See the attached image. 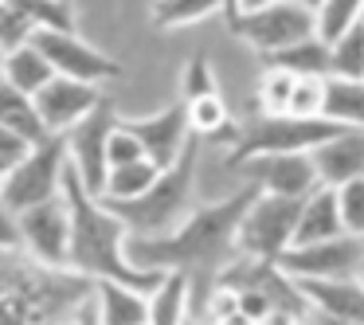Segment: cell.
I'll return each instance as SVG.
<instances>
[{"label": "cell", "mask_w": 364, "mask_h": 325, "mask_svg": "<svg viewBox=\"0 0 364 325\" xmlns=\"http://www.w3.org/2000/svg\"><path fill=\"white\" fill-rule=\"evenodd\" d=\"M259 188L243 184L231 196L215 200V204H196L188 212V220L181 228H173L168 235L153 239H129V262L141 270H181L192 282L196 278H220L223 267L239 259V223H243L247 208L255 204Z\"/></svg>", "instance_id": "1"}, {"label": "cell", "mask_w": 364, "mask_h": 325, "mask_svg": "<svg viewBox=\"0 0 364 325\" xmlns=\"http://www.w3.org/2000/svg\"><path fill=\"white\" fill-rule=\"evenodd\" d=\"M63 196L71 208V251H67V267L87 275L90 282H122L129 290L153 294L165 282V270H141L129 262V228L102 204L98 196H90L82 188L79 173L67 161L63 173Z\"/></svg>", "instance_id": "2"}, {"label": "cell", "mask_w": 364, "mask_h": 325, "mask_svg": "<svg viewBox=\"0 0 364 325\" xmlns=\"http://www.w3.org/2000/svg\"><path fill=\"white\" fill-rule=\"evenodd\" d=\"M95 298V282L71 267L0 255V325H71Z\"/></svg>", "instance_id": "3"}, {"label": "cell", "mask_w": 364, "mask_h": 325, "mask_svg": "<svg viewBox=\"0 0 364 325\" xmlns=\"http://www.w3.org/2000/svg\"><path fill=\"white\" fill-rule=\"evenodd\" d=\"M200 137L192 134V142L184 145L181 161L173 169L157 176L141 196L134 200H102L114 215L129 228L134 239H153L168 235L173 228H181L188 220V212L196 208V169H200Z\"/></svg>", "instance_id": "4"}, {"label": "cell", "mask_w": 364, "mask_h": 325, "mask_svg": "<svg viewBox=\"0 0 364 325\" xmlns=\"http://www.w3.org/2000/svg\"><path fill=\"white\" fill-rule=\"evenodd\" d=\"M341 126L325 118H294V114H255L239 122L235 142H231L228 169H239L255 157H274V153H314L329 137H337Z\"/></svg>", "instance_id": "5"}, {"label": "cell", "mask_w": 364, "mask_h": 325, "mask_svg": "<svg viewBox=\"0 0 364 325\" xmlns=\"http://www.w3.org/2000/svg\"><path fill=\"white\" fill-rule=\"evenodd\" d=\"M63 173H67V137H43L40 145H32L24 161L0 181V204L12 215L28 212L36 204L63 196Z\"/></svg>", "instance_id": "6"}, {"label": "cell", "mask_w": 364, "mask_h": 325, "mask_svg": "<svg viewBox=\"0 0 364 325\" xmlns=\"http://www.w3.org/2000/svg\"><path fill=\"white\" fill-rule=\"evenodd\" d=\"M298 220H301V200H286V196H267V192H259L255 204L247 208L243 223H239V235H235L239 255H247V259H262V262H278L294 247Z\"/></svg>", "instance_id": "7"}, {"label": "cell", "mask_w": 364, "mask_h": 325, "mask_svg": "<svg viewBox=\"0 0 364 325\" xmlns=\"http://www.w3.org/2000/svg\"><path fill=\"white\" fill-rule=\"evenodd\" d=\"M228 28H231V36H239L243 43L259 48L262 55L294 48V43L317 36L314 12H306L301 4H294V0H278V4H270V9H262V12H239Z\"/></svg>", "instance_id": "8"}, {"label": "cell", "mask_w": 364, "mask_h": 325, "mask_svg": "<svg viewBox=\"0 0 364 325\" xmlns=\"http://www.w3.org/2000/svg\"><path fill=\"white\" fill-rule=\"evenodd\" d=\"M360 262H364V239L337 235V239H325V243L290 247L278 259V267L294 282H341V278L360 275Z\"/></svg>", "instance_id": "9"}, {"label": "cell", "mask_w": 364, "mask_h": 325, "mask_svg": "<svg viewBox=\"0 0 364 325\" xmlns=\"http://www.w3.org/2000/svg\"><path fill=\"white\" fill-rule=\"evenodd\" d=\"M20 228V255L43 267H67V251H71V208L67 196H55L48 204H36L16 215Z\"/></svg>", "instance_id": "10"}, {"label": "cell", "mask_w": 364, "mask_h": 325, "mask_svg": "<svg viewBox=\"0 0 364 325\" xmlns=\"http://www.w3.org/2000/svg\"><path fill=\"white\" fill-rule=\"evenodd\" d=\"M118 122L122 118L114 110V102L102 98V106L67 134V161H71V169L79 173L82 188L90 196H102V188H106V173H110V165H106V142H110Z\"/></svg>", "instance_id": "11"}, {"label": "cell", "mask_w": 364, "mask_h": 325, "mask_svg": "<svg viewBox=\"0 0 364 325\" xmlns=\"http://www.w3.org/2000/svg\"><path fill=\"white\" fill-rule=\"evenodd\" d=\"M32 43L43 51V59L51 63V71L63 75V79H79V82H106L118 79L122 63L110 59L106 51H98L95 43H87L75 32H36Z\"/></svg>", "instance_id": "12"}, {"label": "cell", "mask_w": 364, "mask_h": 325, "mask_svg": "<svg viewBox=\"0 0 364 325\" xmlns=\"http://www.w3.org/2000/svg\"><path fill=\"white\" fill-rule=\"evenodd\" d=\"M102 98L106 95L95 87V82H79V79H63V75H55V79H51L32 102H36V114H40L43 129L55 134V137H67L82 118H90V114L102 106Z\"/></svg>", "instance_id": "13"}, {"label": "cell", "mask_w": 364, "mask_h": 325, "mask_svg": "<svg viewBox=\"0 0 364 325\" xmlns=\"http://www.w3.org/2000/svg\"><path fill=\"white\" fill-rule=\"evenodd\" d=\"M247 184H255L267 196H286V200H306L314 188H321L317 169L309 153H274V157H255L239 165Z\"/></svg>", "instance_id": "14"}, {"label": "cell", "mask_w": 364, "mask_h": 325, "mask_svg": "<svg viewBox=\"0 0 364 325\" xmlns=\"http://www.w3.org/2000/svg\"><path fill=\"white\" fill-rule=\"evenodd\" d=\"M122 126H126L137 142H141L145 157H149L161 173H165V169H173L176 161H181L184 145L192 142L188 110H184V102H173V106H165V110L149 114V118H122Z\"/></svg>", "instance_id": "15"}, {"label": "cell", "mask_w": 364, "mask_h": 325, "mask_svg": "<svg viewBox=\"0 0 364 325\" xmlns=\"http://www.w3.org/2000/svg\"><path fill=\"white\" fill-rule=\"evenodd\" d=\"M309 157H314L317 181L325 188H341L348 181H360L364 176V129H341L337 137L317 145Z\"/></svg>", "instance_id": "16"}, {"label": "cell", "mask_w": 364, "mask_h": 325, "mask_svg": "<svg viewBox=\"0 0 364 325\" xmlns=\"http://www.w3.org/2000/svg\"><path fill=\"white\" fill-rule=\"evenodd\" d=\"M301 294L309 298L314 314L333 317V321L364 325V286L356 278H341V282H298Z\"/></svg>", "instance_id": "17"}, {"label": "cell", "mask_w": 364, "mask_h": 325, "mask_svg": "<svg viewBox=\"0 0 364 325\" xmlns=\"http://www.w3.org/2000/svg\"><path fill=\"white\" fill-rule=\"evenodd\" d=\"M345 235L341 223V208H337V188H314L301 200V220L294 231V247H309V243H325V239Z\"/></svg>", "instance_id": "18"}, {"label": "cell", "mask_w": 364, "mask_h": 325, "mask_svg": "<svg viewBox=\"0 0 364 325\" xmlns=\"http://www.w3.org/2000/svg\"><path fill=\"white\" fill-rule=\"evenodd\" d=\"M95 314L102 325H149V294L122 282H95Z\"/></svg>", "instance_id": "19"}, {"label": "cell", "mask_w": 364, "mask_h": 325, "mask_svg": "<svg viewBox=\"0 0 364 325\" xmlns=\"http://www.w3.org/2000/svg\"><path fill=\"white\" fill-rule=\"evenodd\" d=\"M262 67L286 71V75H294V79H329V43H321L314 36V40H301V43H294V48L262 55Z\"/></svg>", "instance_id": "20"}, {"label": "cell", "mask_w": 364, "mask_h": 325, "mask_svg": "<svg viewBox=\"0 0 364 325\" xmlns=\"http://www.w3.org/2000/svg\"><path fill=\"white\" fill-rule=\"evenodd\" d=\"M192 317V278L168 270L165 282L149 294V325H184Z\"/></svg>", "instance_id": "21"}, {"label": "cell", "mask_w": 364, "mask_h": 325, "mask_svg": "<svg viewBox=\"0 0 364 325\" xmlns=\"http://www.w3.org/2000/svg\"><path fill=\"white\" fill-rule=\"evenodd\" d=\"M321 118L341 129H364V82L353 79H325Z\"/></svg>", "instance_id": "22"}, {"label": "cell", "mask_w": 364, "mask_h": 325, "mask_svg": "<svg viewBox=\"0 0 364 325\" xmlns=\"http://www.w3.org/2000/svg\"><path fill=\"white\" fill-rule=\"evenodd\" d=\"M51 79H55V71H51V63L43 59V51L36 48V43H28V48L4 55V82H9V87H16L20 95L36 98Z\"/></svg>", "instance_id": "23"}, {"label": "cell", "mask_w": 364, "mask_h": 325, "mask_svg": "<svg viewBox=\"0 0 364 325\" xmlns=\"http://www.w3.org/2000/svg\"><path fill=\"white\" fill-rule=\"evenodd\" d=\"M0 126L12 129V134H20L32 145H40L43 137H51L48 129H43L40 114H36V102L28 95H20L16 87H9L4 79H0Z\"/></svg>", "instance_id": "24"}, {"label": "cell", "mask_w": 364, "mask_h": 325, "mask_svg": "<svg viewBox=\"0 0 364 325\" xmlns=\"http://www.w3.org/2000/svg\"><path fill=\"white\" fill-rule=\"evenodd\" d=\"M223 12V0H153V24L161 32H176V28H188V24H200V20Z\"/></svg>", "instance_id": "25"}, {"label": "cell", "mask_w": 364, "mask_h": 325, "mask_svg": "<svg viewBox=\"0 0 364 325\" xmlns=\"http://www.w3.org/2000/svg\"><path fill=\"white\" fill-rule=\"evenodd\" d=\"M329 79L364 82V24H353L329 48Z\"/></svg>", "instance_id": "26"}, {"label": "cell", "mask_w": 364, "mask_h": 325, "mask_svg": "<svg viewBox=\"0 0 364 325\" xmlns=\"http://www.w3.org/2000/svg\"><path fill=\"white\" fill-rule=\"evenodd\" d=\"M157 176H161V169L153 165V161H134V165L110 169V173H106V188L98 200H134V196H141Z\"/></svg>", "instance_id": "27"}, {"label": "cell", "mask_w": 364, "mask_h": 325, "mask_svg": "<svg viewBox=\"0 0 364 325\" xmlns=\"http://www.w3.org/2000/svg\"><path fill=\"white\" fill-rule=\"evenodd\" d=\"M32 20L36 32H75V4L71 0H9Z\"/></svg>", "instance_id": "28"}, {"label": "cell", "mask_w": 364, "mask_h": 325, "mask_svg": "<svg viewBox=\"0 0 364 325\" xmlns=\"http://www.w3.org/2000/svg\"><path fill=\"white\" fill-rule=\"evenodd\" d=\"M360 12H364V0H325L321 9H317V16H314L317 40L333 48L348 28L360 24Z\"/></svg>", "instance_id": "29"}, {"label": "cell", "mask_w": 364, "mask_h": 325, "mask_svg": "<svg viewBox=\"0 0 364 325\" xmlns=\"http://www.w3.org/2000/svg\"><path fill=\"white\" fill-rule=\"evenodd\" d=\"M188 110V129L200 137V142H208V137H228L231 129V118H228V106H223L220 95H208V98H196V102L184 106Z\"/></svg>", "instance_id": "30"}, {"label": "cell", "mask_w": 364, "mask_h": 325, "mask_svg": "<svg viewBox=\"0 0 364 325\" xmlns=\"http://www.w3.org/2000/svg\"><path fill=\"white\" fill-rule=\"evenodd\" d=\"M208 95H220L215 90V75H212V63H208L204 51H196V55L184 63L181 71V102H196V98H208Z\"/></svg>", "instance_id": "31"}, {"label": "cell", "mask_w": 364, "mask_h": 325, "mask_svg": "<svg viewBox=\"0 0 364 325\" xmlns=\"http://www.w3.org/2000/svg\"><path fill=\"white\" fill-rule=\"evenodd\" d=\"M294 87H298V79H294V75H286V71H270V67H262V87H259L262 114H290Z\"/></svg>", "instance_id": "32"}, {"label": "cell", "mask_w": 364, "mask_h": 325, "mask_svg": "<svg viewBox=\"0 0 364 325\" xmlns=\"http://www.w3.org/2000/svg\"><path fill=\"white\" fill-rule=\"evenodd\" d=\"M32 36H36L32 20H28L20 9H12L9 0H0V51H4V55H12V51L28 48V43H32Z\"/></svg>", "instance_id": "33"}, {"label": "cell", "mask_w": 364, "mask_h": 325, "mask_svg": "<svg viewBox=\"0 0 364 325\" xmlns=\"http://www.w3.org/2000/svg\"><path fill=\"white\" fill-rule=\"evenodd\" d=\"M337 208H341L345 235L364 239V176H360V181L341 184V188H337Z\"/></svg>", "instance_id": "34"}, {"label": "cell", "mask_w": 364, "mask_h": 325, "mask_svg": "<svg viewBox=\"0 0 364 325\" xmlns=\"http://www.w3.org/2000/svg\"><path fill=\"white\" fill-rule=\"evenodd\" d=\"M134 161H149V157H145L141 142H137V137L118 122V126H114V134H110V142H106V165L122 169V165H134Z\"/></svg>", "instance_id": "35"}, {"label": "cell", "mask_w": 364, "mask_h": 325, "mask_svg": "<svg viewBox=\"0 0 364 325\" xmlns=\"http://www.w3.org/2000/svg\"><path fill=\"white\" fill-rule=\"evenodd\" d=\"M321 106H325V79H298L290 98L294 118H321Z\"/></svg>", "instance_id": "36"}, {"label": "cell", "mask_w": 364, "mask_h": 325, "mask_svg": "<svg viewBox=\"0 0 364 325\" xmlns=\"http://www.w3.org/2000/svg\"><path fill=\"white\" fill-rule=\"evenodd\" d=\"M28 153H32V142H24L20 134H12V129L0 126V181H4L20 161H24Z\"/></svg>", "instance_id": "37"}, {"label": "cell", "mask_w": 364, "mask_h": 325, "mask_svg": "<svg viewBox=\"0 0 364 325\" xmlns=\"http://www.w3.org/2000/svg\"><path fill=\"white\" fill-rule=\"evenodd\" d=\"M20 251V228H16V215L0 204V255H16Z\"/></svg>", "instance_id": "38"}, {"label": "cell", "mask_w": 364, "mask_h": 325, "mask_svg": "<svg viewBox=\"0 0 364 325\" xmlns=\"http://www.w3.org/2000/svg\"><path fill=\"white\" fill-rule=\"evenodd\" d=\"M306 317H298V314H286V309H270L267 314V321L262 325H301Z\"/></svg>", "instance_id": "39"}, {"label": "cell", "mask_w": 364, "mask_h": 325, "mask_svg": "<svg viewBox=\"0 0 364 325\" xmlns=\"http://www.w3.org/2000/svg\"><path fill=\"white\" fill-rule=\"evenodd\" d=\"M270 4H278V0H235V16L239 12H262V9H270Z\"/></svg>", "instance_id": "40"}, {"label": "cell", "mask_w": 364, "mask_h": 325, "mask_svg": "<svg viewBox=\"0 0 364 325\" xmlns=\"http://www.w3.org/2000/svg\"><path fill=\"white\" fill-rule=\"evenodd\" d=\"M298 4H301V9H306V12H314V16H317V9H321L325 0H298Z\"/></svg>", "instance_id": "41"}, {"label": "cell", "mask_w": 364, "mask_h": 325, "mask_svg": "<svg viewBox=\"0 0 364 325\" xmlns=\"http://www.w3.org/2000/svg\"><path fill=\"white\" fill-rule=\"evenodd\" d=\"M314 317V325H348V321H333V317H321V314H309Z\"/></svg>", "instance_id": "42"}, {"label": "cell", "mask_w": 364, "mask_h": 325, "mask_svg": "<svg viewBox=\"0 0 364 325\" xmlns=\"http://www.w3.org/2000/svg\"><path fill=\"white\" fill-rule=\"evenodd\" d=\"M223 16L235 20V0H223Z\"/></svg>", "instance_id": "43"}, {"label": "cell", "mask_w": 364, "mask_h": 325, "mask_svg": "<svg viewBox=\"0 0 364 325\" xmlns=\"http://www.w3.org/2000/svg\"><path fill=\"white\" fill-rule=\"evenodd\" d=\"M184 325H208V321H204V317H188Z\"/></svg>", "instance_id": "44"}, {"label": "cell", "mask_w": 364, "mask_h": 325, "mask_svg": "<svg viewBox=\"0 0 364 325\" xmlns=\"http://www.w3.org/2000/svg\"><path fill=\"white\" fill-rule=\"evenodd\" d=\"M0 79H4V51H0Z\"/></svg>", "instance_id": "45"}, {"label": "cell", "mask_w": 364, "mask_h": 325, "mask_svg": "<svg viewBox=\"0 0 364 325\" xmlns=\"http://www.w3.org/2000/svg\"><path fill=\"white\" fill-rule=\"evenodd\" d=\"M356 282H360V286H364V262H360V275H356Z\"/></svg>", "instance_id": "46"}, {"label": "cell", "mask_w": 364, "mask_h": 325, "mask_svg": "<svg viewBox=\"0 0 364 325\" xmlns=\"http://www.w3.org/2000/svg\"><path fill=\"white\" fill-rule=\"evenodd\" d=\"M360 24H364V12H360Z\"/></svg>", "instance_id": "47"}]
</instances>
